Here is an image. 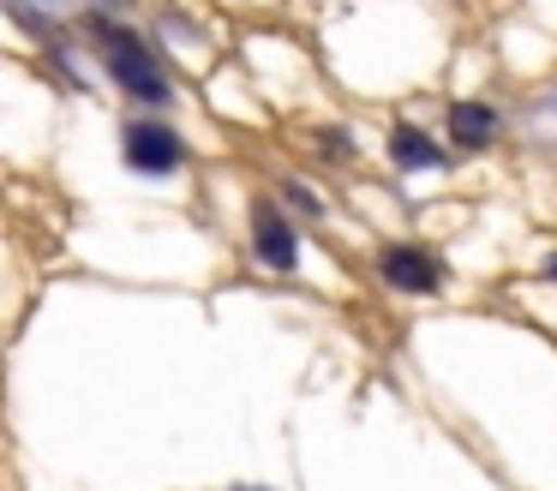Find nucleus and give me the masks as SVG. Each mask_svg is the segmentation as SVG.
Masks as SVG:
<instances>
[{"label": "nucleus", "mask_w": 557, "mask_h": 491, "mask_svg": "<svg viewBox=\"0 0 557 491\" xmlns=\"http://www.w3.org/2000/svg\"><path fill=\"white\" fill-rule=\"evenodd\" d=\"M85 42H90V60L102 66V78L121 90V102H133L138 114H169L181 102V84H174V66H169V48L157 36H145L133 19L121 12H85Z\"/></svg>", "instance_id": "nucleus-1"}, {"label": "nucleus", "mask_w": 557, "mask_h": 491, "mask_svg": "<svg viewBox=\"0 0 557 491\" xmlns=\"http://www.w3.org/2000/svg\"><path fill=\"white\" fill-rule=\"evenodd\" d=\"M366 270H372V282L396 299H437L449 282L444 251L420 234H377L372 251H366Z\"/></svg>", "instance_id": "nucleus-2"}, {"label": "nucleus", "mask_w": 557, "mask_h": 491, "mask_svg": "<svg viewBox=\"0 0 557 491\" xmlns=\"http://www.w3.org/2000/svg\"><path fill=\"white\" fill-rule=\"evenodd\" d=\"M121 168L138 180H174L193 168V138L169 114H126L121 120Z\"/></svg>", "instance_id": "nucleus-3"}, {"label": "nucleus", "mask_w": 557, "mask_h": 491, "mask_svg": "<svg viewBox=\"0 0 557 491\" xmlns=\"http://www.w3.org/2000/svg\"><path fill=\"white\" fill-rule=\"evenodd\" d=\"M246 258L264 275H300L306 228L282 210L276 192H252V198H246Z\"/></svg>", "instance_id": "nucleus-4"}, {"label": "nucleus", "mask_w": 557, "mask_h": 491, "mask_svg": "<svg viewBox=\"0 0 557 491\" xmlns=\"http://www.w3.org/2000/svg\"><path fill=\"white\" fill-rule=\"evenodd\" d=\"M377 156H384V168L396 180H432V174H449V168H456L449 138L437 126H425V120H413V114L389 120L384 138H377Z\"/></svg>", "instance_id": "nucleus-5"}, {"label": "nucleus", "mask_w": 557, "mask_h": 491, "mask_svg": "<svg viewBox=\"0 0 557 491\" xmlns=\"http://www.w3.org/2000/svg\"><path fill=\"white\" fill-rule=\"evenodd\" d=\"M437 132L449 138L456 156H492V150H504V138H509V108L485 90H456L444 102V126Z\"/></svg>", "instance_id": "nucleus-6"}, {"label": "nucleus", "mask_w": 557, "mask_h": 491, "mask_svg": "<svg viewBox=\"0 0 557 491\" xmlns=\"http://www.w3.org/2000/svg\"><path fill=\"white\" fill-rule=\"evenodd\" d=\"M270 192H276L282 210H288L300 228H324V222H336V204H330V192L318 186L312 174H294V168H288V174L270 180Z\"/></svg>", "instance_id": "nucleus-7"}, {"label": "nucleus", "mask_w": 557, "mask_h": 491, "mask_svg": "<svg viewBox=\"0 0 557 491\" xmlns=\"http://www.w3.org/2000/svg\"><path fill=\"white\" fill-rule=\"evenodd\" d=\"M306 150H312V162L342 168V174L366 162V144H360V132H354L348 120H318V126H306Z\"/></svg>", "instance_id": "nucleus-8"}, {"label": "nucleus", "mask_w": 557, "mask_h": 491, "mask_svg": "<svg viewBox=\"0 0 557 491\" xmlns=\"http://www.w3.org/2000/svg\"><path fill=\"white\" fill-rule=\"evenodd\" d=\"M540 282H545V287H557V246L540 258Z\"/></svg>", "instance_id": "nucleus-9"}, {"label": "nucleus", "mask_w": 557, "mask_h": 491, "mask_svg": "<svg viewBox=\"0 0 557 491\" xmlns=\"http://www.w3.org/2000/svg\"><path fill=\"white\" fill-rule=\"evenodd\" d=\"M102 12H121V7H133V0H97Z\"/></svg>", "instance_id": "nucleus-10"}, {"label": "nucleus", "mask_w": 557, "mask_h": 491, "mask_svg": "<svg viewBox=\"0 0 557 491\" xmlns=\"http://www.w3.org/2000/svg\"><path fill=\"white\" fill-rule=\"evenodd\" d=\"M552 102H557V96H552Z\"/></svg>", "instance_id": "nucleus-11"}]
</instances>
